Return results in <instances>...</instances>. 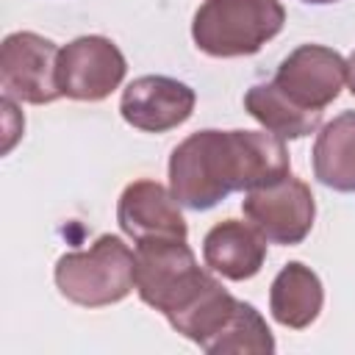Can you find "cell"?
Segmentation results:
<instances>
[{
    "mask_svg": "<svg viewBox=\"0 0 355 355\" xmlns=\"http://www.w3.org/2000/svg\"><path fill=\"white\" fill-rule=\"evenodd\" d=\"M286 175L288 150L269 130H197L169 158V191L191 211H208L233 191H252Z\"/></svg>",
    "mask_w": 355,
    "mask_h": 355,
    "instance_id": "6da1fadb",
    "label": "cell"
},
{
    "mask_svg": "<svg viewBox=\"0 0 355 355\" xmlns=\"http://www.w3.org/2000/svg\"><path fill=\"white\" fill-rule=\"evenodd\" d=\"M219 280L208 275L186 241L136 244V291L161 311L169 324L180 322Z\"/></svg>",
    "mask_w": 355,
    "mask_h": 355,
    "instance_id": "7a4b0ae2",
    "label": "cell"
},
{
    "mask_svg": "<svg viewBox=\"0 0 355 355\" xmlns=\"http://www.w3.org/2000/svg\"><path fill=\"white\" fill-rule=\"evenodd\" d=\"M286 8L280 0H205L191 22L194 44L214 58L258 53L283 31Z\"/></svg>",
    "mask_w": 355,
    "mask_h": 355,
    "instance_id": "3957f363",
    "label": "cell"
},
{
    "mask_svg": "<svg viewBox=\"0 0 355 355\" xmlns=\"http://www.w3.org/2000/svg\"><path fill=\"white\" fill-rule=\"evenodd\" d=\"M55 286L75 305H114L136 288V252L119 236L105 233L89 250L58 258Z\"/></svg>",
    "mask_w": 355,
    "mask_h": 355,
    "instance_id": "277c9868",
    "label": "cell"
},
{
    "mask_svg": "<svg viewBox=\"0 0 355 355\" xmlns=\"http://www.w3.org/2000/svg\"><path fill=\"white\" fill-rule=\"evenodd\" d=\"M241 211L269 244L294 247L311 233L316 202L308 183L286 175L277 183L247 191V197L241 200Z\"/></svg>",
    "mask_w": 355,
    "mask_h": 355,
    "instance_id": "5b68a950",
    "label": "cell"
},
{
    "mask_svg": "<svg viewBox=\"0 0 355 355\" xmlns=\"http://www.w3.org/2000/svg\"><path fill=\"white\" fill-rule=\"evenodd\" d=\"M58 47L33 33L19 31L3 39L0 47V89L3 97L44 105L61 97L55 83V67H58Z\"/></svg>",
    "mask_w": 355,
    "mask_h": 355,
    "instance_id": "8992f818",
    "label": "cell"
},
{
    "mask_svg": "<svg viewBox=\"0 0 355 355\" xmlns=\"http://www.w3.org/2000/svg\"><path fill=\"white\" fill-rule=\"evenodd\" d=\"M128 72L122 50L105 36H78L58 53L55 83L61 97L97 103L119 89Z\"/></svg>",
    "mask_w": 355,
    "mask_h": 355,
    "instance_id": "52a82bcc",
    "label": "cell"
},
{
    "mask_svg": "<svg viewBox=\"0 0 355 355\" xmlns=\"http://www.w3.org/2000/svg\"><path fill=\"white\" fill-rule=\"evenodd\" d=\"M347 80V61L324 44H302L288 53L275 75V86L300 108H327Z\"/></svg>",
    "mask_w": 355,
    "mask_h": 355,
    "instance_id": "ba28073f",
    "label": "cell"
},
{
    "mask_svg": "<svg viewBox=\"0 0 355 355\" xmlns=\"http://www.w3.org/2000/svg\"><path fill=\"white\" fill-rule=\"evenodd\" d=\"M116 222L128 239L144 241H186L189 225L175 194L158 180H136L125 186L116 202Z\"/></svg>",
    "mask_w": 355,
    "mask_h": 355,
    "instance_id": "9c48e42d",
    "label": "cell"
},
{
    "mask_svg": "<svg viewBox=\"0 0 355 355\" xmlns=\"http://www.w3.org/2000/svg\"><path fill=\"white\" fill-rule=\"evenodd\" d=\"M194 92L166 75H141L130 80L119 100L122 119L147 133H164L183 125L194 111Z\"/></svg>",
    "mask_w": 355,
    "mask_h": 355,
    "instance_id": "30bf717a",
    "label": "cell"
},
{
    "mask_svg": "<svg viewBox=\"0 0 355 355\" xmlns=\"http://www.w3.org/2000/svg\"><path fill=\"white\" fill-rule=\"evenodd\" d=\"M205 266L225 280H250L266 261V239L239 219H225L205 233L202 241Z\"/></svg>",
    "mask_w": 355,
    "mask_h": 355,
    "instance_id": "8fae6325",
    "label": "cell"
},
{
    "mask_svg": "<svg viewBox=\"0 0 355 355\" xmlns=\"http://www.w3.org/2000/svg\"><path fill=\"white\" fill-rule=\"evenodd\" d=\"M322 302H324V291L319 275L300 261L286 263L272 280L269 311L272 319L283 327L305 330L311 322H316Z\"/></svg>",
    "mask_w": 355,
    "mask_h": 355,
    "instance_id": "7c38bea8",
    "label": "cell"
},
{
    "mask_svg": "<svg viewBox=\"0 0 355 355\" xmlns=\"http://www.w3.org/2000/svg\"><path fill=\"white\" fill-rule=\"evenodd\" d=\"M313 175L333 191H355V111L333 116L313 144Z\"/></svg>",
    "mask_w": 355,
    "mask_h": 355,
    "instance_id": "4fadbf2b",
    "label": "cell"
},
{
    "mask_svg": "<svg viewBox=\"0 0 355 355\" xmlns=\"http://www.w3.org/2000/svg\"><path fill=\"white\" fill-rule=\"evenodd\" d=\"M244 108L269 133L280 139H302L313 133L322 122V111H308L294 105L275 83H255L244 94Z\"/></svg>",
    "mask_w": 355,
    "mask_h": 355,
    "instance_id": "5bb4252c",
    "label": "cell"
},
{
    "mask_svg": "<svg viewBox=\"0 0 355 355\" xmlns=\"http://www.w3.org/2000/svg\"><path fill=\"white\" fill-rule=\"evenodd\" d=\"M202 349L211 355H272L275 338H272V330L266 327L263 316L250 302L239 300L227 324Z\"/></svg>",
    "mask_w": 355,
    "mask_h": 355,
    "instance_id": "9a60e30c",
    "label": "cell"
},
{
    "mask_svg": "<svg viewBox=\"0 0 355 355\" xmlns=\"http://www.w3.org/2000/svg\"><path fill=\"white\" fill-rule=\"evenodd\" d=\"M0 105H3V133H6V139H3V153H8V150L14 147V141L19 139L22 128H25V119H22V114L17 111V105H14L11 97H3Z\"/></svg>",
    "mask_w": 355,
    "mask_h": 355,
    "instance_id": "2e32d148",
    "label": "cell"
},
{
    "mask_svg": "<svg viewBox=\"0 0 355 355\" xmlns=\"http://www.w3.org/2000/svg\"><path fill=\"white\" fill-rule=\"evenodd\" d=\"M347 86H349V92L355 94V50H352V55L347 58Z\"/></svg>",
    "mask_w": 355,
    "mask_h": 355,
    "instance_id": "e0dca14e",
    "label": "cell"
},
{
    "mask_svg": "<svg viewBox=\"0 0 355 355\" xmlns=\"http://www.w3.org/2000/svg\"><path fill=\"white\" fill-rule=\"evenodd\" d=\"M302 3H311V6H327V3H336V0H302Z\"/></svg>",
    "mask_w": 355,
    "mask_h": 355,
    "instance_id": "ac0fdd59",
    "label": "cell"
}]
</instances>
